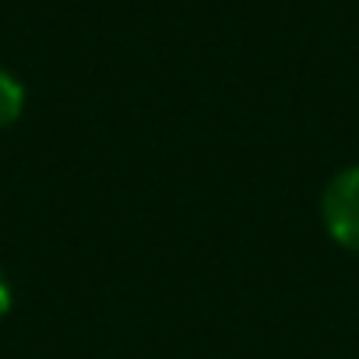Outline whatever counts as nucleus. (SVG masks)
<instances>
[{
	"label": "nucleus",
	"instance_id": "3",
	"mask_svg": "<svg viewBox=\"0 0 359 359\" xmlns=\"http://www.w3.org/2000/svg\"><path fill=\"white\" fill-rule=\"evenodd\" d=\"M11 303H15V292H11V282L0 275V317H8V310H11Z\"/></svg>",
	"mask_w": 359,
	"mask_h": 359
},
{
	"label": "nucleus",
	"instance_id": "2",
	"mask_svg": "<svg viewBox=\"0 0 359 359\" xmlns=\"http://www.w3.org/2000/svg\"><path fill=\"white\" fill-rule=\"evenodd\" d=\"M22 109H25V88H22V81L11 71L0 67V130H8L11 123H18Z\"/></svg>",
	"mask_w": 359,
	"mask_h": 359
},
{
	"label": "nucleus",
	"instance_id": "1",
	"mask_svg": "<svg viewBox=\"0 0 359 359\" xmlns=\"http://www.w3.org/2000/svg\"><path fill=\"white\" fill-rule=\"evenodd\" d=\"M320 215H324L331 240L341 243L345 250L359 254V165L341 169L327 184L324 201H320Z\"/></svg>",
	"mask_w": 359,
	"mask_h": 359
}]
</instances>
